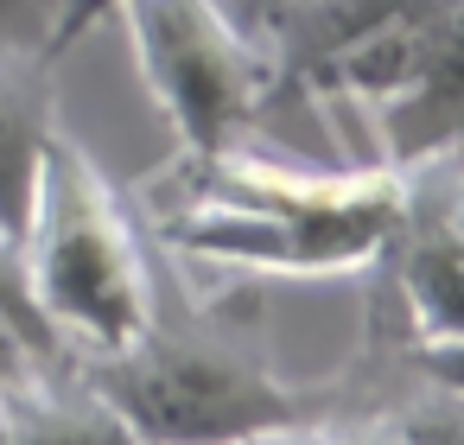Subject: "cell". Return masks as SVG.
<instances>
[{"label": "cell", "mask_w": 464, "mask_h": 445, "mask_svg": "<svg viewBox=\"0 0 464 445\" xmlns=\"http://www.w3.org/2000/svg\"><path fill=\"white\" fill-rule=\"evenodd\" d=\"M147 236L179 261H217L236 274H362L394 217H401V166H286L255 160L242 147L179 153L147 172L134 191Z\"/></svg>", "instance_id": "obj_1"}, {"label": "cell", "mask_w": 464, "mask_h": 445, "mask_svg": "<svg viewBox=\"0 0 464 445\" xmlns=\"http://www.w3.org/2000/svg\"><path fill=\"white\" fill-rule=\"evenodd\" d=\"M140 445H242L331 407L324 388L286 382L261 350L255 293H191L185 261L153 242V312L134 343L77 356Z\"/></svg>", "instance_id": "obj_2"}, {"label": "cell", "mask_w": 464, "mask_h": 445, "mask_svg": "<svg viewBox=\"0 0 464 445\" xmlns=\"http://www.w3.org/2000/svg\"><path fill=\"white\" fill-rule=\"evenodd\" d=\"M14 242L45 318L77 356H109L140 337L153 312V236L134 198L64 128L45 147Z\"/></svg>", "instance_id": "obj_3"}, {"label": "cell", "mask_w": 464, "mask_h": 445, "mask_svg": "<svg viewBox=\"0 0 464 445\" xmlns=\"http://www.w3.org/2000/svg\"><path fill=\"white\" fill-rule=\"evenodd\" d=\"M115 14L128 20L140 77L172 121L179 153L242 147L286 96L280 71L223 0H121Z\"/></svg>", "instance_id": "obj_4"}, {"label": "cell", "mask_w": 464, "mask_h": 445, "mask_svg": "<svg viewBox=\"0 0 464 445\" xmlns=\"http://www.w3.org/2000/svg\"><path fill=\"white\" fill-rule=\"evenodd\" d=\"M458 185H464V153H432L401 166V217L369 261L413 343L432 337H464V217H458ZM362 267V274H369Z\"/></svg>", "instance_id": "obj_5"}, {"label": "cell", "mask_w": 464, "mask_h": 445, "mask_svg": "<svg viewBox=\"0 0 464 445\" xmlns=\"http://www.w3.org/2000/svg\"><path fill=\"white\" fill-rule=\"evenodd\" d=\"M0 445H140V432L77 363H58L0 388Z\"/></svg>", "instance_id": "obj_6"}, {"label": "cell", "mask_w": 464, "mask_h": 445, "mask_svg": "<svg viewBox=\"0 0 464 445\" xmlns=\"http://www.w3.org/2000/svg\"><path fill=\"white\" fill-rule=\"evenodd\" d=\"M58 140V77L45 52H0V229L20 236L45 147Z\"/></svg>", "instance_id": "obj_7"}, {"label": "cell", "mask_w": 464, "mask_h": 445, "mask_svg": "<svg viewBox=\"0 0 464 445\" xmlns=\"http://www.w3.org/2000/svg\"><path fill=\"white\" fill-rule=\"evenodd\" d=\"M58 363H77V350L45 318V305L26 280V261H20V242L0 229V388L33 369H58Z\"/></svg>", "instance_id": "obj_8"}, {"label": "cell", "mask_w": 464, "mask_h": 445, "mask_svg": "<svg viewBox=\"0 0 464 445\" xmlns=\"http://www.w3.org/2000/svg\"><path fill=\"white\" fill-rule=\"evenodd\" d=\"M58 14H64V0H0V52H45L52 58Z\"/></svg>", "instance_id": "obj_9"}, {"label": "cell", "mask_w": 464, "mask_h": 445, "mask_svg": "<svg viewBox=\"0 0 464 445\" xmlns=\"http://www.w3.org/2000/svg\"><path fill=\"white\" fill-rule=\"evenodd\" d=\"M407 363L445 388L464 394V337H432V343H407Z\"/></svg>", "instance_id": "obj_10"}, {"label": "cell", "mask_w": 464, "mask_h": 445, "mask_svg": "<svg viewBox=\"0 0 464 445\" xmlns=\"http://www.w3.org/2000/svg\"><path fill=\"white\" fill-rule=\"evenodd\" d=\"M115 7H121V0H64L58 33H52V58H64V52H71V45H77V39L96 26V20H109Z\"/></svg>", "instance_id": "obj_11"}, {"label": "cell", "mask_w": 464, "mask_h": 445, "mask_svg": "<svg viewBox=\"0 0 464 445\" xmlns=\"http://www.w3.org/2000/svg\"><path fill=\"white\" fill-rule=\"evenodd\" d=\"M299 426H305V420H299ZM299 426H280V432H261V439H242V445H305Z\"/></svg>", "instance_id": "obj_12"}, {"label": "cell", "mask_w": 464, "mask_h": 445, "mask_svg": "<svg viewBox=\"0 0 464 445\" xmlns=\"http://www.w3.org/2000/svg\"><path fill=\"white\" fill-rule=\"evenodd\" d=\"M458 217H464V185H458Z\"/></svg>", "instance_id": "obj_13"}]
</instances>
